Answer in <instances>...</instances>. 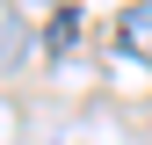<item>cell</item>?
I'll return each mask as SVG.
<instances>
[{
	"label": "cell",
	"instance_id": "obj_1",
	"mask_svg": "<svg viewBox=\"0 0 152 145\" xmlns=\"http://www.w3.org/2000/svg\"><path fill=\"white\" fill-rule=\"evenodd\" d=\"M72 36H80V15H72V7H65V15H58V22H51V51H65V44H72Z\"/></svg>",
	"mask_w": 152,
	"mask_h": 145
}]
</instances>
